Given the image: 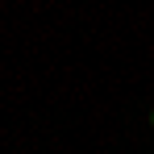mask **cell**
<instances>
[{
	"mask_svg": "<svg viewBox=\"0 0 154 154\" xmlns=\"http://www.w3.org/2000/svg\"><path fill=\"white\" fill-rule=\"evenodd\" d=\"M150 125H154V112H150Z\"/></svg>",
	"mask_w": 154,
	"mask_h": 154,
	"instance_id": "1",
	"label": "cell"
}]
</instances>
